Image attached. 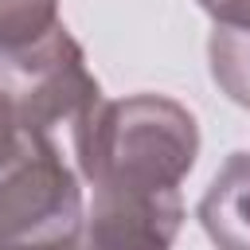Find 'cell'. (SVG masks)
<instances>
[{
    "instance_id": "6da1fadb",
    "label": "cell",
    "mask_w": 250,
    "mask_h": 250,
    "mask_svg": "<svg viewBox=\"0 0 250 250\" xmlns=\"http://www.w3.org/2000/svg\"><path fill=\"white\" fill-rule=\"evenodd\" d=\"M74 152L94 191L164 199L180 195L176 188L199 152V129L180 102L160 94L98 98L74 121Z\"/></svg>"
},
{
    "instance_id": "7a4b0ae2",
    "label": "cell",
    "mask_w": 250,
    "mask_h": 250,
    "mask_svg": "<svg viewBox=\"0 0 250 250\" xmlns=\"http://www.w3.org/2000/svg\"><path fill=\"white\" fill-rule=\"evenodd\" d=\"M82 191L51 137H27L0 172V250H74L82 238Z\"/></svg>"
},
{
    "instance_id": "3957f363",
    "label": "cell",
    "mask_w": 250,
    "mask_h": 250,
    "mask_svg": "<svg viewBox=\"0 0 250 250\" xmlns=\"http://www.w3.org/2000/svg\"><path fill=\"white\" fill-rule=\"evenodd\" d=\"M0 90L31 137H51L55 125H74L102 98L98 78L86 70L82 47L62 23L27 43L0 47Z\"/></svg>"
},
{
    "instance_id": "277c9868",
    "label": "cell",
    "mask_w": 250,
    "mask_h": 250,
    "mask_svg": "<svg viewBox=\"0 0 250 250\" xmlns=\"http://www.w3.org/2000/svg\"><path fill=\"white\" fill-rule=\"evenodd\" d=\"M184 207L180 195L141 199L117 191H94L82 238L74 250H172Z\"/></svg>"
},
{
    "instance_id": "5b68a950",
    "label": "cell",
    "mask_w": 250,
    "mask_h": 250,
    "mask_svg": "<svg viewBox=\"0 0 250 250\" xmlns=\"http://www.w3.org/2000/svg\"><path fill=\"white\" fill-rule=\"evenodd\" d=\"M199 223L219 250H250V152H234L199 199Z\"/></svg>"
},
{
    "instance_id": "8992f818",
    "label": "cell",
    "mask_w": 250,
    "mask_h": 250,
    "mask_svg": "<svg viewBox=\"0 0 250 250\" xmlns=\"http://www.w3.org/2000/svg\"><path fill=\"white\" fill-rule=\"evenodd\" d=\"M207 55H211V78L219 82V90L242 109H250V31L215 23Z\"/></svg>"
},
{
    "instance_id": "52a82bcc",
    "label": "cell",
    "mask_w": 250,
    "mask_h": 250,
    "mask_svg": "<svg viewBox=\"0 0 250 250\" xmlns=\"http://www.w3.org/2000/svg\"><path fill=\"white\" fill-rule=\"evenodd\" d=\"M55 23V0H0V47L27 43Z\"/></svg>"
},
{
    "instance_id": "ba28073f",
    "label": "cell",
    "mask_w": 250,
    "mask_h": 250,
    "mask_svg": "<svg viewBox=\"0 0 250 250\" xmlns=\"http://www.w3.org/2000/svg\"><path fill=\"white\" fill-rule=\"evenodd\" d=\"M27 137H31V133H23V125H20V117H16V105H12L8 94L0 90V172L23 152Z\"/></svg>"
},
{
    "instance_id": "9c48e42d",
    "label": "cell",
    "mask_w": 250,
    "mask_h": 250,
    "mask_svg": "<svg viewBox=\"0 0 250 250\" xmlns=\"http://www.w3.org/2000/svg\"><path fill=\"white\" fill-rule=\"evenodd\" d=\"M199 8L211 12V20L223 23V27L250 31V0H199Z\"/></svg>"
}]
</instances>
